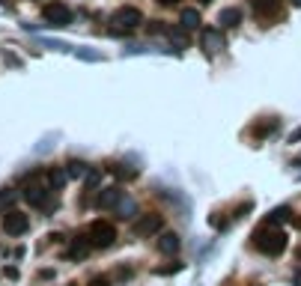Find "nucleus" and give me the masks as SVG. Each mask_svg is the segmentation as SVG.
Segmentation results:
<instances>
[{
	"instance_id": "nucleus-1",
	"label": "nucleus",
	"mask_w": 301,
	"mask_h": 286,
	"mask_svg": "<svg viewBox=\"0 0 301 286\" xmlns=\"http://www.w3.org/2000/svg\"><path fill=\"white\" fill-rule=\"evenodd\" d=\"M287 245H290V239H287L284 230H263V233H257V248H260L263 254H269V257L284 254Z\"/></svg>"
},
{
	"instance_id": "nucleus-2",
	"label": "nucleus",
	"mask_w": 301,
	"mask_h": 286,
	"mask_svg": "<svg viewBox=\"0 0 301 286\" xmlns=\"http://www.w3.org/2000/svg\"><path fill=\"white\" fill-rule=\"evenodd\" d=\"M110 24H113V30H134V27H140L143 24V15H140V9L137 6H119L113 15H110Z\"/></svg>"
},
{
	"instance_id": "nucleus-3",
	"label": "nucleus",
	"mask_w": 301,
	"mask_h": 286,
	"mask_svg": "<svg viewBox=\"0 0 301 286\" xmlns=\"http://www.w3.org/2000/svg\"><path fill=\"white\" fill-rule=\"evenodd\" d=\"M87 236H90V242L96 248H110L116 242V227L107 224V221H93V227L87 230Z\"/></svg>"
},
{
	"instance_id": "nucleus-4",
	"label": "nucleus",
	"mask_w": 301,
	"mask_h": 286,
	"mask_svg": "<svg viewBox=\"0 0 301 286\" xmlns=\"http://www.w3.org/2000/svg\"><path fill=\"white\" fill-rule=\"evenodd\" d=\"M72 18H75V15H72V9H69L66 3H57V0H54V3L45 6V21L54 24V27H69Z\"/></svg>"
},
{
	"instance_id": "nucleus-5",
	"label": "nucleus",
	"mask_w": 301,
	"mask_h": 286,
	"mask_svg": "<svg viewBox=\"0 0 301 286\" xmlns=\"http://www.w3.org/2000/svg\"><path fill=\"white\" fill-rule=\"evenodd\" d=\"M161 227H164V218L155 215V212H149V215H140V221L134 224V236L137 239H149V236L161 233Z\"/></svg>"
},
{
	"instance_id": "nucleus-6",
	"label": "nucleus",
	"mask_w": 301,
	"mask_h": 286,
	"mask_svg": "<svg viewBox=\"0 0 301 286\" xmlns=\"http://www.w3.org/2000/svg\"><path fill=\"white\" fill-rule=\"evenodd\" d=\"M200 45H203V51H206V54H218V51H224V48H227V39H224V33H221V30L206 27V30L200 33Z\"/></svg>"
},
{
	"instance_id": "nucleus-7",
	"label": "nucleus",
	"mask_w": 301,
	"mask_h": 286,
	"mask_svg": "<svg viewBox=\"0 0 301 286\" xmlns=\"http://www.w3.org/2000/svg\"><path fill=\"white\" fill-rule=\"evenodd\" d=\"M27 227H30L27 215H21V212H15V209H6V215H3V230H6L9 236H21V233H27Z\"/></svg>"
},
{
	"instance_id": "nucleus-8",
	"label": "nucleus",
	"mask_w": 301,
	"mask_h": 286,
	"mask_svg": "<svg viewBox=\"0 0 301 286\" xmlns=\"http://www.w3.org/2000/svg\"><path fill=\"white\" fill-rule=\"evenodd\" d=\"M48 191H51L48 185H27V188H24V200H27L30 206H39V209H42V206L48 203Z\"/></svg>"
},
{
	"instance_id": "nucleus-9",
	"label": "nucleus",
	"mask_w": 301,
	"mask_h": 286,
	"mask_svg": "<svg viewBox=\"0 0 301 286\" xmlns=\"http://www.w3.org/2000/svg\"><path fill=\"white\" fill-rule=\"evenodd\" d=\"M122 197H125V194H122L119 188H101L99 197H96V206H99V209H116V203H119Z\"/></svg>"
},
{
	"instance_id": "nucleus-10",
	"label": "nucleus",
	"mask_w": 301,
	"mask_h": 286,
	"mask_svg": "<svg viewBox=\"0 0 301 286\" xmlns=\"http://www.w3.org/2000/svg\"><path fill=\"white\" fill-rule=\"evenodd\" d=\"M90 248H93L90 236H78V239H72V245H69V257H72V260H84Z\"/></svg>"
},
{
	"instance_id": "nucleus-11",
	"label": "nucleus",
	"mask_w": 301,
	"mask_h": 286,
	"mask_svg": "<svg viewBox=\"0 0 301 286\" xmlns=\"http://www.w3.org/2000/svg\"><path fill=\"white\" fill-rule=\"evenodd\" d=\"M251 6H254V12L263 15V18H272V15L281 12V0H251Z\"/></svg>"
},
{
	"instance_id": "nucleus-12",
	"label": "nucleus",
	"mask_w": 301,
	"mask_h": 286,
	"mask_svg": "<svg viewBox=\"0 0 301 286\" xmlns=\"http://www.w3.org/2000/svg\"><path fill=\"white\" fill-rule=\"evenodd\" d=\"M179 27H182V30H197V27H200V12H197V9H182Z\"/></svg>"
},
{
	"instance_id": "nucleus-13",
	"label": "nucleus",
	"mask_w": 301,
	"mask_h": 286,
	"mask_svg": "<svg viewBox=\"0 0 301 286\" xmlns=\"http://www.w3.org/2000/svg\"><path fill=\"white\" fill-rule=\"evenodd\" d=\"M218 24H221V27H239V24H242V12H239L236 6H230V9H224V12L218 15Z\"/></svg>"
},
{
	"instance_id": "nucleus-14",
	"label": "nucleus",
	"mask_w": 301,
	"mask_h": 286,
	"mask_svg": "<svg viewBox=\"0 0 301 286\" xmlns=\"http://www.w3.org/2000/svg\"><path fill=\"white\" fill-rule=\"evenodd\" d=\"M179 236L176 233H164V239L158 242V248H161V254H167V257H173V254H179Z\"/></svg>"
},
{
	"instance_id": "nucleus-15",
	"label": "nucleus",
	"mask_w": 301,
	"mask_h": 286,
	"mask_svg": "<svg viewBox=\"0 0 301 286\" xmlns=\"http://www.w3.org/2000/svg\"><path fill=\"white\" fill-rule=\"evenodd\" d=\"M69 179V173L66 170H51L48 176H45V185L51 188V191H57V188H63V182Z\"/></svg>"
},
{
	"instance_id": "nucleus-16",
	"label": "nucleus",
	"mask_w": 301,
	"mask_h": 286,
	"mask_svg": "<svg viewBox=\"0 0 301 286\" xmlns=\"http://www.w3.org/2000/svg\"><path fill=\"white\" fill-rule=\"evenodd\" d=\"M185 33H188V30H185ZM185 33H182V27H179V30H170V27H167V33H164V36L173 42V48H176V51H182V48H188V39H185Z\"/></svg>"
},
{
	"instance_id": "nucleus-17",
	"label": "nucleus",
	"mask_w": 301,
	"mask_h": 286,
	"mask_svg": "<svg viewBox=\"0 0 301 286\" xmlns=\"http://www.w3.org/2000/svg\"><path fill=\"white\" fill-rule=\"evenodd\" d=\"M107 170H110V173H113V176H116L119 182H128V179H134V176H137V170L125 167V164H110Z\"/></svg>"
},
{
	"instance_id": "nucleus-18",
	"label": "nucleus",
	"mask_w": 301,
	"mask_h": 286,
	"mask_svg": "<svg viewBox=\"0 0 301 286\" xmlns=\"http://www.w3.org/2000/svg\"><path fill=\"white\" fill-rule=\"evenodd\" d=\"M281 221H293V209H290V206H278V209L269 215V224H281Z\"/></svg>"
},
{
	"instance_id": "nucleus-19",
	"label": "nucleus",
	"mask_w": 301,
	"mask_h": 286,
	"mask_svg": "<svg viewBox=\"0 0 301 286\" xmlns=\"http://www.w3.org/2000/svg\"><path fill=\"white\" fill-rule=\"evenodd\" d=\"M66 173H69V179H81V176H87V164L84 161H69Z\"/></svg>"
},
{
	"instance_id": "nucleus-20",
	"label": "nucleus",
	"mask_w": 301,
	"mask_h": 286,
	"mask_svg": "<svg viewBox=\"0 0 301 286\" xmlns=\"http://www.w3.org/2000/svg\"><path fill=\"white\" fill-rule=\"evenodd\" d=\"M113 212H116L119 218H131V215H134V203H131L128 197H122V200L116 203V209H113Z\"/></svg>"
},
{
	"instance_id": "nucleus-21",
	"label": "nucleus",
	"mask_w": 301,
	"mask_h": 286,
	"mask_svg": "<svg viewBox=\"0 0 301 286\" xmlns=\"http://www.w3.org/2000/svg\"><path fill=\"white\" fill-rule=\"evenodd\" d=\"M15 197H18V194H15L12 188H3V191H0V209L6 212V209H9V206L15 203Z\"/></svg>"
},
{
	"instance_id": "nucleus-22",
	"label": "nucleus",
	"mask_w": 301,
	"mask_h": 286,
	"mask_svg": "<svg viewBox=\"0 0 301 286\" xmlns=\"http://www.w3.org/2000/svg\"><path fill=\"white\" fill-rule=\"evenodd\" d=\"M179 269H182V266H167V269L161 266V269H155V275H176Z\"/></svg>"
},
{
	"instance_id": "nucleus-23",
	"label": "nucleus",
	"mask_w": 301,
	"mask_h": 286,
	"mask_svg": "<svg viewBox=\"0 0 301 286\" xmlns=\"http://www.w3.org/2000/svg\"><path fill=\"white\" fill-rule=\"evenodd\" d=\"M299 140H301V128H296V131L290 134V143H299Z\"/></svg>"
},
{
	"instance_id": "nucleus-24",
	"label": "nucleus",
	"mask_w": 301,
	"mask_h": 286,
	"mask_svg": "<svg viewBox=\"0 0 301 286\" xmlns=\"http://www.w3.org/2000/svg\"><path fill=\"white\" fill-rule=\"evenodd\" d=\"M90 286H110V284H107L104 278H96V281H93V284H90Z\"/></svg>"
},
{
	"instance_id": "nucleus-25",
	"label": "nucleus",
	"mask_w": 301,
	"mask_h": 286,
	"mask_svg": "<svg viewBox=\"0 0 301 286\" xmlns=\"http://www.w3.org/2000/svg\"><path fill=\"white\" fill-rule=\"evenodd\" d=\"M158 3H161V6H176L179 0H158Z\"/></svg>"
},
{
	"instance_id": "nucleus-26",
	"label": "nucleus",
	"mask_w": 301,
	"mask_h": 286,
	"mask_svg": "<svg viewBox=\"0 0 301 286\" xmlns=\"http://www.w3.org/2000/svg\"><path fill=\"white\" fill-rule=\"evenodd\" d=\"M293 224H296V227L301 230V218H293Z\"/></svg>"
},
{
	"instance_id": "nucleus-27",
	"label": "nucleus",
	"mask_w": 301,
	"mask_h": 286,
	"mask_svg": "<svg viewBox=\"0 0 301 286\" xmlns=\"http://www.w3.org/2000/svg\"><path fill=\"white\" fill-rule=\"evenodd\" d=\"M290 3H293V6H299V9H301V0H290Z\"/></svg>"
},
{
	"instance_id": "nucleus-28",
	"label": "nucleus",
	"mask_w": 301,
	"mask_h": 286,
	"mask_svg": "<svg viewBox=\"0 0 301 286\" xmlns=\"http://www.w3.org/2000/svg\"><path fill=\"white\" fill-rule=\"evenodd\" d=\"M200 3H212V0H200Z\"/></svg>"
},
{
	"instance_id": "nucleus-29",
	"label": "nucleus",
	"mask_w": 301,
	"mask_h": 286,
	"mask_svg": "<svg viewBox=\"0 0 301 286\" xmlns=\"http://www.w3.org/2000/svg\"><path fill=\"white\" fill-rule=\"evenodd\" d=\"M299 164H301V155H299Z\"/></svg>"
}]
</instances>
